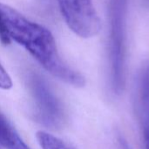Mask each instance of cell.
Returning a JSON list of instances; mask_svg holds the SVG:
<instances>
[{
    "label": "cell",
    "mask_w": 149,
    "mask_h": 149,
    "mask_svg": "<svg viewBox=\"0 0 149 149\" xmlns=\"http://www.w3.org/2000/svg\"><path fill=\"white\" fill-rule=\"evenodd\" d=\"M0 146L4 149H31L18 133L0 112Z\"/></svg>",
    "instance_id": "cell-6"
},
{
    "label": "cell",
    "mask_w": 149,
    "mask_h": 149,
    "mask_svg": "<svg viewBox=\"0 0 149 149\" xmlns=\"http://www.w3.org/2000/svg\"><path fill=\"white\" fill-rule=\"evenodd\" d=\"M36 137L42 149H73L60 139L45 131H38Z\"/></svg>",
    "instance_id": "cell-7"
},
{
    "label": "cell",
    "mask_w": 149,
    "mask_h": 149,
    "mask_svg": "<svg viewBox=\"0 0 149 149\" xmlns=\"http://www.w3.org/2000/svg\"><path fill=\"white\" fill-rule=\"evenodd\" d=\"M0 25L4 35L25 48L50 74L75 87L86 84L85 77L60 57L52 33L14 8L0 4Z\"/></svg>",
    "instance_id": "cell-1"
},
{
    "label": "cell",
    "mask_w": 149,
    "mask_h": 149,
    "mask_svg": "<svg viewBox=\"0 0 149 149\" xmlns=\"http://www.w3.org/2000/svg\"><path fill=\"white\" fill-rule=\"evenodd\" d=\"M0 40L3 43V44H9L10 41L6 38V36L4 35V33H3V29H2V27H1V25H0Z\"/></svg>",
    "instance_id": "cell-10"
},
{
    "label": "cell",
    "mask_w": 149,
    "mask_h": 149,
    "mask_svg": "<svg viewBox=\"0 0 149 149\" xmlns=\"http://www.w3.org/2000/svg\"><path fill=\"white\" fill-rule=\"evenodd\" d=\"M126 7L127 0H111L110 79L112 90L117 95H120L125 87Z\"/></svg>",
    "instance_id": "cell-2"
},
{
    "label": "cell",
    "mask_w": 149,
    "mask_h": 149,
    "mask_svg": "<svg viewBox=\"0 0 149 149\" xmlns=\"http://www.w3.org/2000/svg\"><path fill=\"white\" fill-rule=\"evenodd\" d=\"M28 83L34 101L37 121L52 130L63 127L65 121L64 107L47 82L38 74L31 73Z\"/></svg>",
    "instance_id": "cell-3"
},
{
    "label": "cell",
    "mask_w": 149,
    "mask_h": 149,
    "mask_svg": "<svg viewBox=\"0 0 149 149\" xmlns=\"http://www.w3.org/2000/svg\"><path fill=\"white\" fill-rule=\"evenodd\" d=\"M67 26L79 37L90 39L101 30L100 18L92 0H57Z\"/></svg>",
    "instance_id": "cell-4"
},
{
    "label": "cell",
    "mask_w": 149,
    "mask_h": 149,
    "mask_svg": "<svg viewBox=\"0 0 149 149\" xmlns=\"http://www.w3.org/2000/svg\"><path fill=\"white\" fill-rule=\"evenodd\" d=\"M118 141H119V144H120V147L121 149H132L130 145L128 144V142L124 139V137L122 136H119V139H118Z\"/></svg>",
    "instance_id": "cell-9"
},
{
    "label": "cell",
    "mask_w": 149,
    "mask_h": 149,
    "mask_svg": "<svg viewBox=\"0 0 149 149\" xmlns=\"http://www.w3.org/2000/svg\"><path fill=\"white\" fill-rule=\"evenodd\" d=\"M136 98L145 148L149 149V61L142 66L139 72Z\"/></svg>",
    "instance_id": "cell-5"
},
{
    "label": "cell",
    "mask_w": 149,
    "mask_h": 149,
    "mask_svg": "<svg viewBox=\"0 0 149 149\" xmlns=\"http://www.w3.org/2000/svg\"><path fill=\"white\" fill-rule=\"evenodd\" d=\"M12 87V81L7 71L0 64V89L8 90Z\"/></svg>",
    "instance_id": "cell-8"
}]
</instances>
